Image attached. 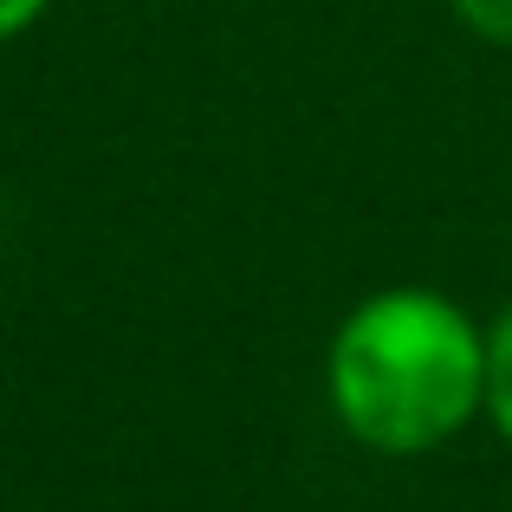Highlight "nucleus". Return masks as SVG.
Instances as JSON below:
<instances>
[{
	"instance_id": "f257e3e1",
	"label": "nucleus",
	"mask_w": 512,
	"mask_h": 512,
	"mask_svg": "<svg viewBox=\"0 0 512 512\" xmlns=\"http://www.w3.org/2000/svg\"><path fill=\"white\" fill-rule=\"evenodd\" d=\"M325 402L357 448L415 461L487 422V325L435 286H383L325 344Z\"/></svg>"
},
{
	"instance_id": "f03ea898",
	"label": "nucleus",
	"mask_w": 512,
	"mask_h": 512,
	"mask_svg": "<svg viewBox=\"0 0 512 512\" xmlns=\"http://www.w3.org/2000/svg\"><path fill=\"white\" fill-rule=\"evenodd\" d=\"M487 428L512 448V299L487 325Z\"/></svg>"
},
{
	"instance_id": "7ed1b4c3",
	"label": "nucleus",
	"mask_w": 512,
	"mask_h": 512,
	"mask_svg": "<svg viewBox=\"0 0 512 512\" xmlns=\"http://www.w3.org/2000/svg\"><path fill=\"white\" fill-rule=\"evenodd\" d=\"M454 20L487 46H512V0H448Z\"/></svg>"
},
{
	"instance_id": "20e7f679",
	"label": "nucleus",
	"mask_w": 512,
	"mask_h": 512,
	"mask_svg": "<svg viewBox=\"0 0 512 512\" xmlns=\"http://www.w3.org/2000/svg\"><path fill=\"white\" fill-rule=\"evenodd\" d=\"M46 13H52V0H0V46L20 39V33H33Z\"/></svg>"
}]
</instances>
